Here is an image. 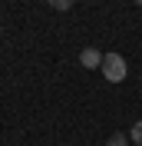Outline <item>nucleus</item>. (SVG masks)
<instances>
[{
    "label": "nucleus",
    "instance_id": "nucleus-1",
    "mask_svg": "<svg viewBox=\"0 0 142 146\" xmlns=\"http://www.w3.org/2000/svg\"><path fill=\"white\" fill-rule=\"evenodd\" d=\"M99 70H103V76H106L109 83H122L126 73H129V66H126V56L122 53H106Z\"/></svg>",
    "mask_w": 142,
    "mask_h": 146
},
{
    "label": "nucleus",
    "instance_id": "nucleus-2",
    "mask_svg": "<svg viewBox=\"0 0 142 146\" xmlns=\"http://www.w3.org/2000/svg\"><path fill=\"white\" fill-rule=\"evenodd\" d=\"M103 56L106 53H99L96 46H86V50L80 53V63L86 66V70H96V66H103Z\"/></svg>",
    "mask_w": 142,
    "mask_h": 146
},
{
    "label": "nucleus",
    "instance_id": "nucleus-3",
    "mask_svg": "<svg viewBox=\"0 0 142 146\" xmlns=\"http://www.w3.org/2000/svg\"><path fill=\"white\" fill-rule=\"evenodd\" d=\"M129 139H132L135 146H142V119H135L132 129H129Z\"/></svg>",
    "mask_w": 142,
    "mask_h": 146
},
{
    "label": "nucleus",
    "instance_id": "nucleus-4",
    "mask_svg": "<svg viewBox=\"0 0 142 146\" xmlns=\"http://www.w3.org/2000/svg\"><path fill=\"white\" fill-rule=\"evenodd\" d=\"M126 143H129V136H122V133H112L106 139V146H126Z\"/></svg>",
    "mask_w": 142,
    "mask_h": 146
},
{
    "label": "nucleus",
    "instance_id": "nucleus-5",
    "mask_svg": "<svg viewBox=\"0 0 142 146\" xmlns=\"http://www.w3.org/2000/svg\"><path fill=\"white\" fill-rule=\"evenodd\" d=\"M46 3H50L53 10H63V13H66V10L73 7V0H46Z\"/></svg>",
    "mask_w": 142,
    "mask_h": 146
},
{
    "label": "nucleus",
    "instance_id": "nucleus-6",
    "mask_svg": "<svg viewBox=\"0 0 142 146\" xmlns=\"http://www.w3.org/2000/svg\"><path fill=\"white\" fill-rule=\"evenodd\" d=\"M135 3H139V7H142V0H135Z\"/></svg>",
    "mask_w": 142,
    "mask_h": 146
}]
</instances>
